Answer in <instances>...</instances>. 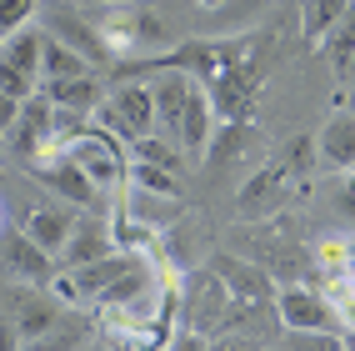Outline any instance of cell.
I'll return each mask as SVG.
<instances>
[{"mask_svg":"<svg viewBox=\"0 0 355 351\" xmlns=\"http://www.w3.org/2000/svg\"><path fill=\"white\" fill-rule=\"evenodd\" d=\"M160 81H150V101H155V131L165 140H175L191 156H205V140L216 131V111H210L205 85L191 76H175V70H155Z\"/></svg>","mask_w":355,"mask_h":351,"instance_id":"1","label":"cell"},{"mask_svg":"<svg viewBox=\"0 0 355 351\" xmlns=\"http://www.w3.org/2000/svg\"><path fill=\"white\" fill-rule=\"evenodd\" d=\"M260 45V35H191V40H175L165 51L146 56V60H125L121 70L125 76H155V70H175V76H191L200 85H210L230 60L250 56Z\"/></svg>","mask_w":355,"mask_h":351,"instance_id":"2","label":"cell"},{"mask_svg":"<svg viewBox=\"0 0 355 351\" xmlns=\"http://www.w3.org/2000/svg\"><path fill=\"white\" fill-rule=\"evenodd\" d=\"M90 26H96V35L105 40V51H110L115 65L146 60V56L165 51V40H171L165 20L150 10V0H140V6H121V10H96V15H90Z\"/></svg>","mask_w":355,"mask_h":351,"instance_id":"3","label":"cell"},{"mask_svg":"<svg viewBox=\"0 0 355 351\" xmlns=\"http://www.w3.org/2000/svg\"><path fill=\"white\" fill-rule=\"evenodd\" d=\"M175 296H180V326L185 332H200V336H216L230 326L235 301L225 291V281L210 271V266H191L175 276Z\"/></svg>","mask_w":355,"mask_h":351,"instance_id":"4","label":"cell"},{"mask_svg":"<svg viewBox=\"0 0 355 351\" xmlns=\"http://www.w3.org/2000/svg\"><path fill=\"white\" fill-rule=\"evenodd\" d=\"M205 96H210L216 121H255V106L266 96V60H260V45L250 56L230 60L220 76L205 85Z\"/></svg>","mask_w":355,"mask_h":351,"instance_id":"5","label":"cell"},{"mask_svg":"<svg viewBox=\"0 0 355 351\" xmlns=\"http://www.w3.org/2000/svg\"><path fill=\"white\" fill-rule=\"evenodd\" d=\"M55 151H65L76 166L90 176L96 191H115L125 186V171H130V156H125V140H115L105 126H80L70 140H60Z\"/></svg>","mask_w":355,"mask_h":351,"instance_id":"6","label":"cell"},{"mask_svg":"<svg viewBox=\"0 0 355 351\" xmlns=\"http://www.w3.org/2000/svg\"><path fill=\"white\" fill-rule=\"evenodd\" d=\"M90 121H101L115 140H125V146H135V140L155 136V101H150V81H135V85L110 90V96L96 106V115H90Z\"/></svg>","mask_w":355,"mask_h":351,"instance_id":"7","label":"cell"},{"mask_svg":"<svg viewBox=\"0 0 355 351\" xmlns=\"http://www.w3.org/2000/svg\"><path fill=\"white\" fill-rule=\"evenodd\" d=\"M0 307H6V316L15 321L20 346L40 341V336L65 316V301H60L51 286H26V281H6V291H0Z\"/></svg>","mask_w":355,"mask_h":351,"instance_id":"8","label":"cell"},{"mask_svg":"<svg viewBox=\"0 0 355 351\" xmlns=\"http://www.w3.org/2000/svg\"><path fill=\"white\" fill-rule=\"evenodd\" d=\"M295 191V176L286 171V161H266L260 171H250L241 181V191H235V211H241V221H275L280 211H286Z\"/></svg>","mask_w":355,"mask_h":351,"instance_id":"9","label":"cell"},{"mask_svg":"<svg viewBox=\"0 0 355 351\" xmlns=\"http://www.w3.org/2000/svg\"><path fill=\"white\" fill-rule=\"evenodd\" d=\"M275 316H280V326H291V332H345L340 307L325 291L305 286V281H291V286L275 291Z\"/></svg>","mask_w":355,"mask_h":351,"instance_id":"10","label":"cell"},{"mask_svg":"<svg viewBox=\"0 0 355 351\" xmlns=\"http://www.w3.org/2000/svg\"><path fill=\"white\" fill-rule=\"evenodd\" d=\"M55 256L35 246L20 226H0V281H26V286H51L55 281Z\"/></svg>","mask_w":355,"mask_h":351,"instance_id":"11","label":"cell"},{"mask_svg":"<svg viewBox=\"0 0 355 351\" xmlns=\"http://www.w3.org/2000/svg\"><path fill=\"white\" fill-rule=\"evenodd\" d=\"M210 271L225 281V291H230L235 307H275V291L280 286H275V276L260 261H241V256L220 251V256H210Z\"/></svg>","mask_w":355,"mask_h":351,"instance_id":"12","label":"cell"},{"mask_svg":"<svg viewBox=\"0 0 355 351\" xmlns=\"http://www.w3.org/2000/svg\"><path fill=\"white\" fill-rule=\"evenodd\" d=\"M26 171H31L35 181H45V186H51L60 201H70V206H85V211H90V201L101 196L96 186H90V176H85L65 151H55V146L45 151V156H31V161H26Z\"/></svg>","mask_w":355,"mask_h":351,"instance_id":"13","label":"cell"},{"mask_svg":"<svg viewBox=\"0 0 355 351\" xmlns=\"http://www.w3.org/2000/svg\"><path fill=\"white\" fill-rule=\"evenodd\" d=\"M115 251V236H110V216H101V211H80L76 226H70L65 246L55 251V266L60 271H76L85 261H101V256Z\"/></svg>","mask_w":355,"mask_h":351,"instance_id":"14","label":"cell"},{"mask_svg":"<svg viewBox=\"0 0 355 351\" xmlns=\"http://www.w3.org/2000/svg\"><path fill=\"white\" fill-rule=\"evenodd\" d=\"M10 146L20 151V156H45L55 146V106H51V96L45 90H35V96H26L20 101V115H15V126H10Z\"/></svg>","mask_w":355,"mask_h":351,"instance_id":"15","label":"cell"},{"mask_svg":"<svg viewBox=\"0 0 355 351\" xmlns=\"http://www.w3.org/2000/svg\"><path fill=\"white\" fill-rule=\"evenodd\" d=\"M76 216L80 211L70 206V201H35L31 211H26V221H20V231H26V236L35 241V246H45V251H60L65 246V236H70V226H76Z\"/></svg>","mask_w":355,"mask_h":351,"instance_id":"16","label":"cell"},{"mask_svg":"<svg viewBox=\"0 0 355 351\" xmlns=\"http://www.w3.org/2000/svg\"><path fill=\"white\" fill-rule=\"evenodd\" d=\"M45 35H55V40H65L70 51H80L90 65H115L110 60V51H105V40L96 35V26L85 20V10H76V6H60V10H51V31Z\"/></svg>","mask_w":355,"mask_h":351,"instance_id":"17","label":"cell"},{"mask_svg":"<svg viewBox=\"0 0 355 351\" xmlns=\"http://www.w3.org/2000/svg\"><path fill=\"white\" fill-rule=\"evenodd\" d=\"M315 161L320 171H355V115L350 111H336L330 121L315 131Z\"/></svg>","mask_w":355,"mask_h":351,"instance_id":"18","label":"cell"},{"mask_svg":"<svg viewBox=\"0 0 355 351\" xmlns=\"http://www.w3.org/2000/svg\"><path fill=\"white\" fill-rule=\"evenodd\" d=\"M121 211H125L130 221L150 226V231H171V226L185 216V201H180V196L146 191V186H130V181H125V201H121Z\"/></svg>","mask_w":355,"mask_h":351,"instance_id":"19","label":"cell"},{"mask_svg":"<svg viewBox=\"0 0 355 351\" xmlns=\"http://www.w3.org/2000/svg\"><path fill=\"white\" fill-rule=\"evenodd\" d=\"M45 96H51L55 111H76V115H96V106L105 101V81L96 70H85V76H70V81H51L40 85Z\"/></svg>","mask_w":355,"mask_h":351,"instance_id":"20","label":"cell"},{"mask_svg":"<svg viewBox=\"0 0 355 351\" xmlns=\"http://www.w3.org/2000/svg\"><path fill=\"white\" fill-rule=\"evenodd\" d=\"M350 10V0H300V35L311 51H320V40L336 31V20Z\"/></svg>","mask_w":355,"mask_h":351,"instance_id":"21","label":"cell"},{"mask_svg":"<svg viewBox=\"0 0 355 351\" xmlns=\"http://www.w3.org/2000/svg\"><path fill=\"white\" fill-rule=\"evenodd\" d=\"M85 70H96L80 51H70L65 40H55V35H45V45H40V81L51 85V81H70V76H85Z\"/></svg>","mask_w":355,"mask_h":351,"instance_id":"22","label":"cell"},{"mask_svg":"<svg viewBox=\"0 0 355 351\" xmlns=\"http://www.w3.org/2000/svg\"><path fill=\"white\" fill-rule=\"evenodd\" d=\"M40 45H45V31L26 26V31H15V35L0 40V60L15 65L20 76H35V81H40Z\"/></svg>","mask_w":355,"mask_h":351,"instance_id":"23","label":"cell"},{"mask_svg":"<svg viewBox=\"0 0 355 351\" xmlns=\"http://www.w3.org/2000/svg\"><path fill=\"white\" fill-rule=\"evenodd\" d=\"M85 332H90V326H85V316H60L55 326H51V332H45L40 341H31V346H20V351H76L80 341H85Z\"/></svg>","mask_w":355,"mask_h":351,"instance_id":"24","label":"cell"},{"mask_svg":"<svg viewBox=\"0 0 355 351\" xmlns=\"http://www.w3.org/2000/svg\"><path fill=\"white\" fill-rule=\"evenodd\" d=\"M280 351H350V336L345 332H291L280 326Z\"/></svg>","mask_w":355,"mask_h":351,"instance_id":"25","label":"cell"},{"mask_svg":"<svg viewBox=\"0 0 355 351\" xmlns=\"http://www.w3.org/2000/svg\"><path fill=\"white\" fill-rule=\"evenodd\" d=\"M130 186H146V191H160V196H180L185 201V186L175 171H160V166H146V161H130V171H125Z\"/></svg>","mask_w":355,"mask_h":351,"instance_id":"26","label":"cell"},{"mask_svg":"<svg viewBox=\"0 0 355 351\" xmlns=\"http://www.w3.org/2000/svg\"><path fill=\"white\" fill-rule=\"evenodd\" d=\"M325 201H330V211H336L345 226H355V171H330Z\"/></svg>","mask_w":355,"mask_h":351,"instance_id":"27","label":"cell"},{"mask_svg":"<svg viewBox=\"0 0 355 351\" xmlns=\"http://www.w3.org/2000/svg\"><path fill=\"white\" fill-rule=\"evenodd\" d=\"M320 51H325L330 60H336L340 70L350 65V56H355V6H350V10L336 20V31H330V35L320 40Z\"/></svg>","mask_w":355,"mask_h":351,"instance_id":"28","label":"cell"},{"mask_svg":"<svg viewBox=\"0 0 355 351\" xmlns=\"http://www.w3.org/2000/svg\"><path fill=\"white\" fill-rule=\"evenodd\" d=\"M270 336L266 332H250V326H225V332L210 336V351H266Z\"/></svg>","mask_w":355,"mask_h":351,"instance_id":"29","label":"cell"},{"mask_svg":"<svg viewBox=\"0 0 355 351\" xmlns=\"http://www.w3.org/2000/svg\"><path fill=\"white\" fill-rule=\"evenodd\" d=\"M35 10H40V0H0V35L26 31L35 20Z\"/></svg>","mask_w":355,"mask_h":351,"instance_id":"30","label":"cell"},{"mask_svg":"<svg viewBox=\"0 0 355 351\" xmlns=\"http://www.w3.org/2000/svg\"><path fill=\"white\" fill-rule=\"evenodd\" d=\"M0 90H6V96H15V101H26V96H35V90H40V81H35V76H20L15 65L0 60Z\"/></svg>","mask_w":355,"mask_h":351,"instance_id":"31","label":"cell"},{"mask_svg":"<svg viewBox=\"0 0 355 351\" xmlns=\"http://www.w3.org/2000/svg\"><path fill=\"white\" fill-rule=\"evenodd\" d=\"M0 351H20V332H15V321L0 311Z\"/></svg>","mask_w":355,"mask_h":351,"instance_id":"32","label":"cell"},{"mask_svg":"<svg viewBox=\"0 0 355 351\" xmlns=\"http://www.w3.org/2000/svg\"><path fill=\"white\" fill-rule=\"evenodd\" d=\"M15 115H20V101L0 90V131H10V126H15Z\"/></svg>","mask_w":355,"mask_h":351,"instance_id":"33","label":"cell"},{"mask_svg":"<svg viewBox=\"0 0 355 351\" xmlns=\"http://www.w3.org/2000/svg\"><path fill=\"white\" fill-rule=\"evenodd\" d=\"M121 6H140V0H76V10H121Z\"/></svg>","mask_w":355,"mask_h":351,"instance_id":"34","label":"cell"},{"mask_svg":"<svg viewBox=\"0 0 355 351\" xmlns=\"http://www.w3.org/2000/svg\"><path fill=\"white\" fill-rule=\"evenodd\" d=\"M270 0H220L216 10H245V15H255V10H266Z\"/></svg>","mask_w":355,"mask_h":351,"instance_id":"35","label":"cell"},{"mask_svg":"<svg viewBox=\"0 0 355 351\" xmlns=\"http://www.w3.org/2000/svg\"><path fill=\"white\" fill-rule=\"evenodd\" d=\"M340 76H345V81H350V85H355V56H350V65H345V70H340Z\"/></svg>","mask_w":355,"mask_h":351,"instance_id":"36","label":"cell"},{"mask_svg":"<svg viewBox=\"0 0 355 351\" xmlns=\"http://www.w3.org/2000/svg\"><path fill=\"white\" fill-rule=\"evenodd\" d=\"M200 6H205V10H216V6H220V0H200Z\"/></svg>","mask_w":355,"mask_h":351,"instance_id":"37","label":"cell"},{"mask_svg":"<svg viewBox=\"0 0 355 351\" xmlns=\"http://www.w3.org/2000/svg\"><path fill=\"white\" fill-rule=\"evenodd\" d=\"M0 226H6V206H0Z\"/></svg>","mask_w":355,"mask_h":351,"instance_id":"38","label":"cell"},{"mask_svg":"<svg viewBox=\"0 0 355 351\" xmlns=\"http://www.w3.org/2000/svg\"><path fill=\"white\" fill-rule=\"evenodd\" d=\"M266 351H280V346H266Z\"/></svg>","mask_w":355,"mask_h":351,"instance_id":"39","label":"cell"},{"mask_svg":"<svg viewBox=\"0 0 355 351\" xmlns=\"http://www.w3.org/2000/svg\"><path fill=\"white\" fill-rule=\"evenodd\" d=\"M0 40H6V35H0Z\"/></svg>","mask_w":355,"mask_h":351,"instance_id":"40","label":"cell"},{"mask_svg":"<svg viewBox=\"0 0 355 351\" xmlns=\"http://www.w3.org/2000/svg\"><path fill=\"white\" fill-rule=\"evenodd\" d=\"M350 6H355V0H350Z\"/></svg>","mask_w":355,"mask_h":351,"instance_id":"41","label":"cell"}]
</instances>
